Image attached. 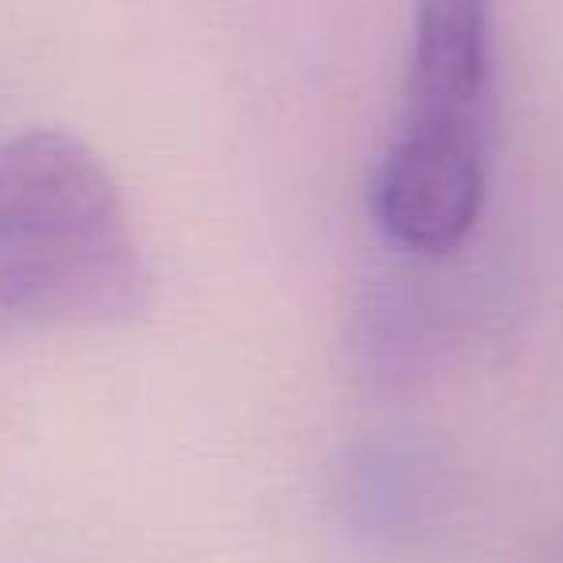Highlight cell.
<instances>
[{"mask_svg": "<svg viewBox=\"0 0 563 563\" xmlns=\"http://www.w3.org/2000/svg\"><path fill=\"white\" fill-rule=\"evenodd\" d=\"M151 271L104 158L63 128L0 147V336L128 324Z\"/></svg>", "mask_w": 563, "mask_h": 563, "instance_id": "obj_1", "label": "cell"}, {"mask_svg": "<svg viewBox=\"0 0 563 563\" xmlns=\"http://www.w3.org/2000/svg\"><path fill=\"white\" fill-rule=\"evenodd\" d=\"M486 201L483 135L448 128H401L371 186L383 232L413 255L455 251Z\"/></svg>", "mask_w": 563, "mask_h": 563, "instance_id": "obj_2", "label": "cell"}, {"mask_svg": "<svg viewBox=\"0 0 563 563\" xmlns=\"http://www.w3.org/2000/svg\"><path fill=\"white\" fill-rule=\"evenodd\" d=\"M490 97V0H417L401 128L483 135Z\"/></svg>", "mask_w": 563, "mask_h": 563, "instance_id": "obj_3", "label": "cell"}]
</instances>
